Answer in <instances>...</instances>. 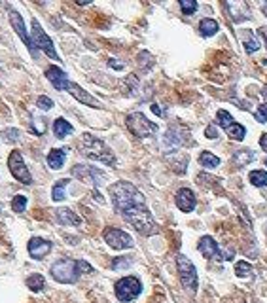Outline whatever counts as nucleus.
I'll return each mask as SVG.
<instances>
[{
  "instance_id": "obj_27",
  "label": "nucleus",
  "mask_w": 267,
  "mask_h": 303,
  "mask_svg": "<svg viewBox=\"0 0 267 303\" xmlns=\"http://www.w3.org/2000/svg\"><path fill=\"white\" fill-rule=\"evenodd\" d=\"M199 163H201L205 169H216V167L220 165V159L216 158L214 154H211V152H203V154L199 156Z\"/></svg>"
},
{
  "instance_id": "obj_22",
  "label": "nucleus",
  "mask_w": 267,
  "mask_h": 303,
  "mask_svg": "<svg viewBox=\"0 0 267 303\" xmlns=\"http://www.w3.org/2000/svg\"><path fill=\"white\" fill-rule=\"evenodd\" d=\"M65 159H67V148H55L48 154V165H49V169L57 171L65 165Z\"/></svg>"
},
{
  "instance_id": "obj_13",
  "label": "nucleus",
  "mask_w": 267,
  "mask_h": 303,
  "mask_svg": "<svg viewBox=\"0 0 267 303\" xmlns=\"http://www.w3.org/2000/svg\"><path fill=\"white\" fill-rule=\"evenodd\" d=\"M10 23H12V27L15 29V32L21 36V40H23V44L27 46V49L30 51V55H32V57H36V47H34L32 38L28 36L27 29H25V21H23L21 14H19V12H15V10H10Z\"/></svg>"
},
{
  "instance_id": "obj_29",
  "label": "nucleus",
  "mask_w": 267,
  "mask_h": 303,
  "mask_svg": "<svg viewBox=\"0 0 267 303\" xmlns=\"http://www.w3.org/2000/svg\"><path fill=\"white\" fill-rule=\"evenodd\" d=\"M244 38H246V40H244V51H246V53H254V51L260 47V40L256 38V34L250 32V30L244 32Z\"/></svg>"
},
{
  "instance_id": "obj_32",
  "label": "nucleus",
  "mask_w": 267,
  "mask_h": 303,
  "mask_svg": "<svg viewBox=\"0 0 267 303\" xmlns=\"http://www.w3.org/2000/svg\"><path fill=\"white\" fill-rule=\"evenodd\" d=\"M235 275L241 279H246V277H252V265L248 261H237L235 265Z\"/></svg>"
},
{
  "instance_id": "obj_6",
  "label": "nucleus",
  "mask_w": 267,
  "mask_h": 303,
  "mask_svg": "<svg viewBox=\"0 0 267 303\" xmlns=\"http://www.w3.org/2000/svg\"><path fill=\"white\" fill-rule=\"evenodd\" d=\"M114 292H116V298L120 302H133L135 298H139L142 292V282L137 279V277H123L116 282L114 286Z\"/></svg>"
},
{
  "instance_id": "obj_34",
  "label": "nucleus",
  "mask_w": 267,
  "mask_h": 303,
  "mask_svg": "<svg viewBox=\"0 0 267 303\" xmlns=\"http://www.w3.org/2000/svg\"><path fill=\"white\" fill-rule=\"evenodd\" d=\"M180 8H182V12L186 15H192V14H195L197 2L195 0H180Z\"/></svg>"
},
{
  "instance_id": "obj_20",
  "label": "nucleus",
  "mask_w": 267,
  "mask_h": 303,
  "mask_svg": "<svg viewBox=\"0 0 267 303\" xmlns=\"http://www.w3.org/2000/svg\"><path fill=\"white\" fill-rule=\"evenodd\" d=\"M55 216L61 226H80L82 224V218L71 209H57Z\"/></svg>"
},
{
  "instance_id": "obj_4",
  "label": "nucleus",
  "mask_w": 267,
  "mask_h": 303,
  "mask_svg": "<svg viewBox=\"0 0 267 303\" xmlns=\"http://www.w3.org/2000/svg\"><path fill=\"white\" fill-rule=\"evenodd\" d=\"M123 220H127L135 230L139 231L141 235H154L157 231V226H155V220L152 218L150 210L146 205H137V207H131L123 212H120Z\"/></svg>"
},
{
  "instance_id": "obj_17",
  "label": "nucleus",
  "mask_w": 267,
  "mask_h": 303,
  "mask_svg": "<svg viewBox=\"0 0 267 303\" xmlns=\"http://www.w3.org/2000/svg\"><path fill=\"white\" fill-rule=\"evenodd\" d=\"M67 91L71 93L72 97L76 99V101H80L82 104H87V106H93V108H100V102L93 97V95H89L85 89H82V87L78 86V84H69V87H67Z\"/></svg>"
},
{
  "instance_id": "obj_35",
  "label": "nucleus",
  "mask_w": 267,
  "mask_h": 303,
  "mask_svg": "<svg viewBox=\"0 0 267 303\" xmlns=\"http://www.w3.org/2000/svg\"><path fill=\"white\" fill-rule=\"evenodd\" d=\"M36 106H38L40 110H51V108H53V101H51L49 97H46V95H40V97L36 99Z\"/></svg>"
},
{
  "instance_id": "obj_18",
  "label": "nucleus",
  "mask_w": 267,
  "mask_h": 303,
  "mask_svg": "<svg viewBox=\"0 0 267 303\" xmlns=\"http://www.w3.org/2000/svg\"><path fill=\"white\" fill-rule=\"evenodd\" d=\"M174 201H176V207H178L182 212H192L194 207H195V195H194V191L190 188H180L176 191Z\"/></svg>"
},
{
  "instance_id": "obj_44",
  "label": "nucleus",
  "mask_w": 267,
  "mask_h": 303,
  "mask_svg": "<svg viewBox=\"0 0 267 303\" xmlns=\"http://www.w3.org/2000/svg\"><path fill=\"white\" fill-rule=\"evenodd\" d=\"M266 165H267V159H266Z\"/></svg>"
},
{
  "instance_id": "obj_28",
  "label": "nucleus",
  "mask_w": 267,
  "mask_h": 303,
  "mask_svg": "<svg viewBox=\"0 0 267 303\" xmlns=\"http://www.w3.org/2000/svg\"><path fill=\"white\" fill-rule=\"evenodd\" d=\"M27 286H28V290H32V292H42L44 286H46V280H44L42 275L34 273L27 279Z\"/></svg>"
},
{
  "instance_id": "obj_39",
  "label": "nucleus",
  "mask_w": 267,
  "mask_h": 303,
  "mask_svg": "<svg viewBox=\"0 0 267 303\" xmlns=\"http://www.w3.org/2000/svg\"><path fill=\"white\" fill-rule=\"evenodd\" d=\"M205 135H207V139H218V131H216V127L214 125H209L207 129H205Z\"/></svg>"
},
{
  "instance_id": "obj_33",
  "label": "nucleus",
  "mask_w": 267,
  "mask_h": 303,
  "mask_svg": "<svg viewBox=\"0 0 267 303\" xmlns=\"http://www.w3.org/2000/svg\"><path fill=\"white\" fill-rule=\"evenodd\" d=\"M12 209L15 212H23L27 209V197L25 195H15L14 201H12Z\"/></svg>"
},
{
  "instance_id": "obj_21",
  "label": "nucleus",
  "mask_w": 267,
  "mask_h": 303,
  "mask_svg": "<svg viewBox=\"0 0 267 303\" xmlns=\"http://www.w3.org/2000/svg\"><path fill=\"white\" fill-rule=\"evenodd\" d=\"M233 165H237V167H246V165H250L252 161H256V154H254L250 148H241V150H235L233 152Z\"/></svg>"
},
{
  "instance_id": "obj_43",
  "label": "nucleus",
  "mask_w": 267,
  "mask_h": 303,
  "mask_svg": "<svg viewBox=\"0 0 267 303\" xmlns=\"http://www.w3.org/2000/svg\"><path fill=\"white\" fill-rule=\"evenodd\" d=\"M264 14H266V17H267V2H264Z\"/></svg>"
},
{
  "instance_id": "obj_36",
  "label": "nucleus",
  "mask_w": 267,
  "mask_h": 303,
  "mask_svg": "<svg viewBox=\"0 0 267 303\" xmlns=\"http://www.w3.org/2000/svg\"><path fill=\"white\" fill-rule=\"evenodd\" d=\"M32 131H36V135H42L44 131H46L44 117H32Z\"/></svg>"
},
{
  "instance_id": "obj_8",
  "label": "nucleus",
  "mask_w": 267,
  "mask_h": 303,
  "mask_svg": "<svg viewBox=\"0 0 267 303\" xmlns=\"http://www.w3.org/2000/svg\"><path fill=\"white\" fill-rule=\"evenodd\" d=\"M216 125H220L229 135V139H233V140H243L246 137L244 125L237 123L233 119V116L229 114V112H225V110H218V114H216Z\"/></svg>"
},
{
  "instance_id": "obj_23",
  "label": "nucleus",
  "mask_w": 267,
  "mask_h": 303,
  "mask_svg": "<svg viewBox=\"0 0 267 303\" xmlns=\"http://www.w3.org/2000/svg\"><path fill=\"white\" fill-rule=\"evenodd\" d=\"M180 131H184L182 127H178V125H174V127H170L167 131V135H165V140H163V144H167V148H178V146H182L186 142V137H180Z\"/></svg>"
},
{
  "instance_id": "obj_25",
  "label": "nucleus",
  "mask_w": 267,
  "mask_h": 303,
  "mask_svg": "<svg viewBox=\"0 0 267 303\" xmlns=\"http://www.w3.org/2000/svg\"><path fill=\"white\" fill-rule=\"evenodd\" d=\"M218 23L214 21V19H211V17H207V19H203L201 23H199V32H201V36H214L216 32H218Z\"/></svg>"
},
{
  "instance_id": "obj_41",
  "label": "nucleus",
  "mask_w": 267,
  "mask_h": 303,
  "mask_svg": "<svg viewBox=\"0 0 267 303\" xmlns=\"http://www.w3.org/2000/svg\"><path fill=\"white\" fill-rule=\"evenodd\" d=\"M260 146H262V148H264V150L267 152V133H264V135H262V139H260Z\"/></svg>"
},
{
  "instance_id": "obj_11",
  "label": "nucleus",
  "mask_w": 267,
  "mask_h": 303,
  "mask_svg": "<svg viewBox=\"0 0 267 303\" xmlns=\"http://www.w3.org/2000/svg\"><path fill=\"white\" fill-rule=\"evenodd\" d=\"M104 241L114 250H125V248H133V245H135L133 237L125 231L118 230V228H106L104 230Z\"/></svg>"
},
{
  "instance_id": "obj_9",
  "label": "nucleus",
  "mask_w": 267,
  "mask_h": 303,
  "mask_svg": "<svg viewBox=\"0 0 267 303\" xmlns=\"http://www.w3.org/2000/svg\"><path fill=\"white\" fill-rule=\"evenodd\" d=\"M32 44H34L36 49H42L46 55H49L51 59L59 61V55H57L55 46L51 42V38L44 32L42 25H40L36 19H32Z\"/></svg>"
},
{
  "instance_id": "obj_38",
  "label": "nucleus",
  "mask_w": 267,
  "mask_h": 303,
  "mask_svg": "<svg viewBox=\"0 0 267 303\" xmlns=\"http://www.w3.org/2000/svg\"><path fill=\"white\" fill-rule=\"evenodd\" d=\"M131 265V258H116L112 261V269H121V267H129Z\"/></svg>"
},
{
  "instance_id": "obj_2",
  "label": "nucleus",
  "mask_w": 267,
  "mask_h": 303,
  "mask_svg": "<svg viewBox=\"0 0 267 303\" xmlns=\"http://www.w3.org/2000/svg\"><path fill=\"white\" fill-rule=\"evenodd\" d=\"M51 277L55 279L57 282L63 284H74L82 273H93V267L84 260H71V258H63L57 260L51 265Z\"/></svg>"
},
{
  "instance_id": "obj_16",
  "label": "nucleus",
  "mask_w": 267,
  "mask_h": 303,
  "mask_svg": "<svg viewBox=\"0 0 267 303\" xmlns=\"http://www.w3.org/2000/svg\"><path fill=\"white\" fill-rule=\"evenodd\" d=\"M197 250H199L205 258H216V260H222V256H220V248H218V243L212 239L211 235L201 237V241H199V245H197Z\"/></svg>"
},
{
  "instance_id": "obj_14",
  "label": "nucleus",
  "mask_w": 267,
  "mask_h": 303,
  "mask_svg": "<svg viewBox=\"0 0 267 303\" xmlns=\"http://www.w3.org/2000/svg\"><path fill=\"white\" fill-rule=\"evenodd\" d=\"M51 248H53L51 241H46L42 237H32L27 245L28 254H30V258H34V260H42V258H46V256L51 252Z\"/></svg>"
},
{
  "instance_id": "obj_12",
  "label": "nucleus",
  "mask_w": 267,
  "mask_h": 303,
  "mask_svg": "<svg viewBox=\"0 0 267 303\" xmlns=\"http://www.w3.org/2000/svg\"><path fill=\"white\" fill-rule=\"evenodd\" d=\"M72 176L84 180V182H91L93 186H98L104 182V173L93 167V165H74L72 167Z\"/></svg>"
},
{
  "instance_id": "obj_24",
  "label": "nucleus",
  "mask_w": 267,
  "mask_h": 303,
  "mask_svg": "<svg viewBox=\"0 0 267 303\" xmlns=\"http://www.w3.org/2000/svg\"><path fill=\"white\" fill-rule=\"evenodd\" d=\"M72 131H74V127H72L65 117H57L55 121H53V133H55L57 139H65L67 135H71Z\"/></svg>"
},
{
  "instance_id": "obj_19",
  "label": "nucleus",
  "mask_w": 267,
  "mask_h": 303,
  "mask_svg": "<svg viewBox=\"0 0 267 303\" xmlns=\"http://www.w3.org/2000/svg\"><path fill=\"white\" fill-rule=\"evenodd\" d=\"M46 78L53 84V87L55 89H59V91H65L67 87H69V78H67V74L63 72L59 67H49L48 70H46Z\"/></svg>"
},
{
  "instance_id": "obj_26",
  "label": "nucleus",
  "mask_w": 267,
  "mask_h": 303,
  "mask_svg": "<svg viewBox=\"0 0 267 303\" xmlns=\"http://www.w3.org/2000/svg\"><path fill=\"white\" fill-rule=\"evenodd\" d=\"M69 182H71L69 178H61V180L57 182L55 186H53V189H51V199H53V201L59 203V201H63V199L67 197V193H65V188L69 186Z\"/></svg>"
},
{
  "instance_id": "obj_15",
  "label": "nucleus",
  "mask_w": 267,
  "mask_h": 303,
  "mask_svg": "<svg viewBox=\"0 0 267 303\" xmlns=\"http://www.w3.org/2000/svg\"><path fill=\"white\" fill-rule=\"evenodd\" d=\"M225 8L229 12V17L233 23H241V21H246L250 19V12H248V4L246 2H233V0H227L225 2Z\"/></svg>"
},
{
  "instance_id": "obj_10",
  "label": "nucleus",
  "mask_w": 267,
  "mask_h": 303,
  "mask_svg": "<svg viewBox=\"0 0 267 303\" xmlns=\"http://www.w3.org/2000/svg\"><path fill=\"white\" fill-rule=\"evenodd\" d=\"M8 169H10L12 176H14L15 180H19L21 184L28 186L32 182V176H30L27 165H25V159H23V156L17 150H14L10 154V158H8Z\"/></svg>"
},
{
  "instance_id": "obj_30",
  "label": "nucleus",
  "mask_w": 267,
  "mask_h": 303,
  "mask_svg": "<svg viewBox=\"0 0 267 303\" xmlns=\"http://www.w3.org/2000/svg\"><path fill=\"white\" fill-rule=\"evenodd\" d=\"M250 182H252L256 188H266L267 173L266 171H252V173H250Z\"/></svg>"
},
{
  "instance_id": "obj_3",
  "label": "nucleus",
  "mask_w": 267,
  "mask_h": 303,
  "mask_svg": "<svg viewBox=\"0 0 267 303\" xmlns=\"http://www.w3.org/2000/svg\"><path fill=\"white\" fill-rule=\"evenodd\" d=\"M80 150L85 158L98 161V163H104V165H112L116 167V156L112 154V150L104 144L100 139L85 133L82 137V142H80Z\"/></svg>"
},
{
  "instance_id": "obj_5",
  "label": "nucleus",
  "mask_w": 267,
  "mask_h": 303,
  "mask_svg": "<svg viewBox=\"0 0 267 303\" xmlns=\"http://www.w3.org/2000/svg\"><path fill=\"white\" fill-rule=\"evenodd\" d=\"M125 123H127V129L131 131L135 137H139V139H146V137L157 133V129H159L157 123L150 121L142 112H133V114H129L125 119Z\"/></svg>"
},
{
  "instance_id": "obj_7",
  "label": "nucleus",
  "mask_w": 267,
  "mask_h": 303,
  "mask_svg": "<svg viewBox=\"0 0 267 303\" xmlns=\"http://www.w3.org/2000/svg\"><path fill=\"white\" fill-rule=\"evenodd\" d=\"M176 265H178V275H180V282L188 292H195L197 290V271L195 265L188 260L184 254L176 256Z\"/></svg>"
},
{
  "instance_id": "obj_37",
  "label": "nucleus",
  "mask_w": 267,
  "mask_h": 303,
  "mask_svg": "<svg viewBox=\"0 0 267 303\" xmlns=\"http://www.w3.org/2000/svg\"><path fill=\"white\" fill-rule=\"evenodd\" d=\"M256 119H258L260 123H266L267 121V102L258 106V110H256Z\"/></svg>"
},
{
  "instance_id": "obj_31",
  "label": "nucleus",
  "mask_w": 267,
  "mask_h": 303,
  "mask_svg": "<svg viewBox=\"0 0 267 303\" xmlns=\"http://www.w3.org/2000/svg\"><path fill=\"white\" fill-rule=\"evenodd\" d=\"M0 137H2V140H4V142H12V144H14V142H19V140H21V131L10 127V129L2 131V135H0Z\"/></svg>"
},
{
  "instance_id": "obj_40",
  "label": "nucleus",
  "mask_w": 267,
  "mask_h": 303,
  "mask_svg": "<svg viewBox=\"0 0 267 303\" xmlns=\"http://www.w3.org/2000/svg\"><path fill=\"white\" fill-rule=\"evenodd\" d=\"M108 67H112L116 70H121V69H123V63H120V61H116V59H110V61H108Z\"/></svg>"
},
{
  "instance_id": "obj_42",
  "label": "nucleus",
  "mask_w": 267,
  "mask_h": 303,
  "mask_svg": "<svg viewBox=\"0 0 267 303\" xmlns=\"http://www.w3.org/2000/svg\"><path fill=\"white\" fill-rule=\"evenodd\" d=\"M152 110H154V114L161 116V110H159V106H157V104H152Z\"/></svg>"
},
{
  "instance_id": "obj_1",
  "label": "nucleus",
  "mask_w": 267,
  "mask_h": 303,
  "mask_svg": "<svg viewBox=\"0 0 267 303\" xmlns=\"http://www.w3.org/2000/svg\"><path fill=\"white\" fill-rule=\"evenodd\" d=\"M108 193L112 197V205L118 212H123L131 207H137V205H146V199H144L141 189L135 188V184H131L127 180L114 182L108 188Z\"/></svg>"
}]
</instances>
